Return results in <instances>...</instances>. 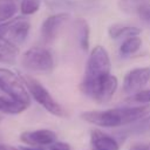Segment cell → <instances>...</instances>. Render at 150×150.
<instances>
[{"instance_id": "6da1fadb", "label": "cell", "mask_w": 150, "mask_h": 150, "mask_svg": "<svg viewBox=\"0 0 150 150\" xmlns=\"http://www.w3.org/2000/svg\"><path fill=\"white\" fill-rule=\"evenodd\" d=\"M148 114H150V103L136 107L84 111L81 114V118L94 125L104 128H116L136 122L145 117Z\"/></svg>"}, {"instance_id": "7a4b0ae2", "label": "cell", "mask_w": 150, "mask_h": 150, "mask_svg": "<svg viewBox=\"0 0 150 150\" xmlns=\"http://www.w3.org/2000/svg\"><path fill=\"white\" fill-rule=\"evenodd\" d=\"M117 87H118L117 77L111 74L89 82L82 81L80 84L81 91L100 104L109 102L112 98L114 94L116 93Z\"/></svg>"}, {"instance_id": "3957f363", "label": "cell", "mask_w": 150, "mask_h": 150, "mask_svg": "<svg viewBox=\"0 0 150 150\" xmlns=\"http://www.w3.org/2000/svg\"><path fill=\"white\" fill-rule=\"evenodd\" d=\"M21 79H22L29 95L40 105H42L48 112H50L55 116H59V117H64L67 115L63 107L53 98L50 93L36 79H34L30 75H22Z\"/></svg>"}, {"instance_id": "277c9868", "label": "cell", "mask_w": 150, "mask_h": 150, "mask_svg": "<svg viewBox=\"0 0 150 150\" xmlns=\"http://www.w3.org/2000/svg\"><path fill=\"white\" fill-rule=\"evenodd\" d=\"M21 64L29 71L49 74L54 69V57L50 50L47 48L32 47L22 54Z\"/></svg>"}, {"instance_id": "5b68a950", "label": "cell", "mask_w": 150, "mask_h": 150, "mask_svg": "<svg viewBox=\"0 0 150 150\" xmlns=\"http://www.w3.org/2000/svg\"><path fill=\"white\" fill-rule=\"evenodd\" d=\"M111 62L107 49L102 46H96L90 52L86 64V71L82 81L89 82L110 74Z\"/></svg>"}, {"instance_id": "8992f818", "label": "cell", "mask_w": 150, "mask_h": 150, "mask_svg": "<svg viewBox=\"0 0 150 150\" xmlns=\"http://www.w3.org/2000/svg\"><path fill=\"white\" fill-rule=\"evenodd\" d=\"M0 90L7 96L29 107L30 95L20 76L8 68H0Z\"/></svg>"}, {"instance_id": "52a82bcc", "label": "cell", "mask_w": 150, "mask_h": 150, "mask_svg": "<svg viewBox=\"0 0 150 150\" xmlns=\"http://www.w3.org/2000/svg\"><path fill=\"white\" fill-rule=\"evenodd\" d=\"M30 23L25 18H15L0 23V39L19 47L28 36Z\"/></svg>"}, {"instance_id": "ba28073f", "label": "cell", "mask_w": 150, "mask_h": 150, "mask_svg": "<svg viewBox=\"0 0 150 150\" xmlns=\"http://www.w3.org/2000/svg\"><path fill=\"white\" fill-rule=\"evenodd\" d=\"M150 80V67H139L129 70L123 79V91L134 95L142 90Z\"/></svg>"}, {"instance_id": "9c48e42d", "label": "cell", "mask_w": 150, "mask_h": 150, "mask_svg": "<svg viewBox=\"0 0 150 150\" xmlns=\"http://www.w3.org/2000/svg\"><path fill=\"white\" fill-rule=\"evenodd\" d=\"M69 19V14L66 12L55 13L47 19L41 25V36L46 42H50L56 39L59 32L61 30L62 26Z\"/></svg>"}, {"instance_id": "30bf717a", "label": "cell", "mask_w": 150, "mask_h": 150, "mask_svg": "<svg viewBox=\"0 0 150 150\" xmlns=\"http://www.w3.org/2000/svg\"><path fill=\"white\" fill-rule=\"evenodd\" d=\"M20 141L27 145H50L56 142V134L49 129H39L32 131H25L20 135Z\"/></svg>"}, {"instance_id": "8fae6325", "label": "cell", "mask_w": 150, "mask_h": 150, "mask_svg": "<svg viewBox=\"0 0 150 150\" xmlns=\"http://www.w3.org/2000/svg\"><path fill=\"white\" fill-rule=\"evenodd\" d=\"M91 143L94 150H120V145L114 137L101 130H91Z\"/></svg>"}, {"instance_id": "7c38bea8", "label": "cell", "mask_w": 150, "mask_h": 150, "mask_svg": "<svg viewBox=\"0 0 150 150\" xmlns=\"http://www.w3.org/2000/svg\"><path fill=\"white\" fill-rule=\"evenodd\" d=\"M28 108L27 104L19 102L9 96H1L0 95V112L7 115H18L25 111Z\"/></svg>"}, {"instance_id": "4fadbf2b", "label": "cell", "mask_w": 150, "mask_h": 150, "mask_svg": "<svg viewBox=\"0 0 150 150\" xmlns=\"http://www.w3.org/2000/svg\"><path fill=\"white\" fill-rule=\"evenodd\" d=\"M141 29L135 26H128L122 23H114L108 28V34L111 39H120V38H129L134 35H139Z\"/></svg>"}, {"instance_id": "5bb4252c", "label": "cell", "mask_w": 150, "mask_h": 150, "mask_svg": "<svg viewBox=\"0 0 150 150\" xmlns=\"http://www.w3.org/2000/svg\"><path fill=\"white\" fill-rule=\"evenodd\" d=\"M18 47L11 42L0 39V62L6 64H13L16 60Z\"/></svg>"}, {"instance_id": "9a60e30c", "label": "cell", "mask_w": 150, "mask_h": 150, "mask_svg": "<svg viewBox=\"0 0 150 150\" xmlns=\"http://www.w3.org/2000/svg\"><path fill=\"white\" fill-rule=\"evenodd\" d=\"M75 30L81 48L84 52H87L89 49V33H90L88 22L83 19H77L75 21Z\"/></svg>"}, {"instance_id": "2e32d148", "label": "cell", "mask_w": 150, "mask_h": 150, "mask_svg": "<svg viewBox=\"0 0 150 150\" xmlns=\"http://www.w3.org/2000/svg\"><path fill=\"white\" fill-rule=\"evenodd\" d=\"M141 46H142V39L138 35L129 36L122 42L120 47V53L123 56H129L135 54L141 48Z\"/></svg>"}, {"instance_id": "e0dca14e", "label": "cell", "mask_w": 150, "mask_h": 150, "mask_svg": "<svg viewBox=\"0 0 150 150\" xmlns=\"http://www.w3.org/2000/svg\"><path fill=\"white\" fill-rule=\"evenodd\" d=\"M16 13V5L12 0L0 1V23L9 21Z\"/></svg>"}, {"instance_id": "ac0fdd59", "label": "cell", "mask_w": 150, "mask_h": 150, "mask_svg": "<svg viewBox=\"0 0 150 150\" xmlns=\"http://www.w3.org/2000/svg\"><path fill=\"white\" fill-rule=\"evenodd\" d=\"M41 0H21L20 11L23 15H32L40 9Z\"/></svg>"}, {"instance_id": "d6986e66", "label": "cell", "mask_w": 150, "mask_h": 150, "mask_svg": "<svg viewBox=\"0 0 150 150\" xmlns=\"http://www.w3.org/2000/svg\"><path fill=\"white\" fill-rule=\"evenodd\" d=\"M146 1L148 0H120V6L124 12L136 13L137 8Z\"/></svg>"}, {"instance_id": "ffe728a7", "label": "cell", "mask_w": 150, "mask_h": 150, "mask_svg": "<svg viewBox=\"0 0 150 150\" xmlns=\"http://www.w3.org/2000/svg\"><path fill=\"white\" fill-rule=\"evenodd\" d=\"M130 100L136 103H143V104H149L150 103V89H142L138 93L131 95Z\"/></svg>"}, {"instance_id": "44dd1931", "label": "cell", "mask_w": 150, "mask_h": 150, "mask_svg": "<svg viewBox=\"0 0 150 150\" xmlns=\"http://www.w3.org/2000/svg\"><path fill=\"white\" fill-rule=\"evenodd\" d=\"M45 2L53 11L67 9V8H69L71 6V1L70 0H45Z\"/></svg>"}, {"instance_id": "7402d4cb", "label": "cell", "mask_w": 150, "mask_h": 150, "mask_svg": "<svg viewBox=\"0 0 150 150\" xmlns=\"http://www.w3.org/2000/svg\"><path fill=\"white\" fill-rule=\"evenodd\" d=\"M135 14H137L141 18V20H143L144 22H146V23L150 25V2L146 1L143 5H141L137 8V11H136Z\"/></svg>"}, {"instance_id": "603a6c76", "label": "cell", "mask_w": 150, "mask_h": 150, "mask_svg": "<svg viewBox=\"0 0 150 150\" xmlns=\"http://www.w3.org/2000/svg\"><path fill=\"white\" fill-rule=\"evenodd\" d=\"M49 150H70V146L63 142H54L49 145Z\"/></svg>"}, {"instance_id": "cb8c5ba5", "label": "cell", "mask_w": 150, "mask_h": 150, "mask_svg": "<svg viewBox=\"0 0 150 150\" xmlns=\"http://www.w3.org/2000/svg\"><path fill=\"white\" fill-rule=\"evenodd\" d=\"M129 150H150V144L141 143V144H134L130 146Z\"/></svg>"}, {"instance_id": "d4e9b609", "label": "cell", "mask_w": 150, "mask_h": 150, "mask_svg": "<svg viewBox=\"0 0 150 150\" xmlns=\"http://www.w3.org/2000/svg\"><path fill=\"white\" fill-rule=\"evenodd\" d=\"M0 150H21V149L14 148V146L8 145V144H1V143H0Z\"/></svg>"}, {"instance_id": "484cf974", "label": "cell", "mask_w": 150, "mask_h": 150, "mask_svg": "<svg viewBox=\"0 0 150 150\" xmlns=\"http://www.w3.org/2000/svg\"><path fill=\"white\" fill-rule=\"evenodd\" d=\"M21 150H43L41 148H36V146H21Z\"/></svg>"}, {"instance_id": "4316f807", "label": "cell", "mask_w": 150, "mask_h": 150, "mask_svg": "<svg viewBox=\"0 0 150 150\" xmlns=\"http://www.w3.org/2000/svg\"><path fill=\"white\" fill-rule=\"evenodd\" d=\"M148 127H149V129H150V118H149V124H148Z\"/></svg>"}, {"instance_id": "83f0119b", "label": "cell", "mask_w": 150, "mask_h": 150, "mask_svg": "<svg viewBox=\"0 0 150 150\" xmlns=\"http://www.w3.org/2000/svg\"><path fill=\"white\" fill-rule=\"evenodd\" d=\"M0 1H1V0H0ZM12 1H14V0H12Z\"/></svg>"}]
</instances>
